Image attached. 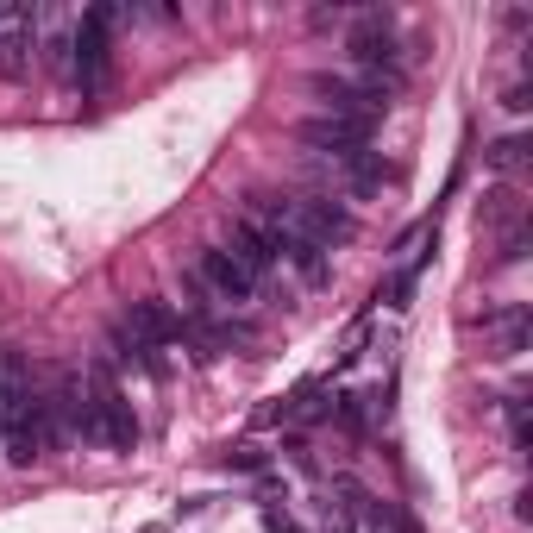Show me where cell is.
I'll list each match as a JSON object with an SVG mask.
<instances>
[{
  "mask_svg": "<svg viewBox=\"0 0 533 533\" xmlns=\"http://www.w3.org/2000/svg\"><path fill=\"white\" fill-rule=\"evenodd\" d=\"M270 458L258 452V446H239V452H226V471H264Z\"/></svg>",
  "mask_w": 533,
  "mask_h": 533,
  "instance_id": "7c38bea8",
  "label": "cell"
},
{
  "mask_svg": "<svg viewBox=\"0 0 533 533\" xmlns=\"http://www.w3.org/2000/svg\"><path fill=\"white\" fill-rule=\"evenodd\" d=\"M483 157H490V170H502V176H515V170L527 164V138H496V145L483 151Z\"/></svg>",
  "mask_w": 533,
  "mask_h": 533,
  "instance_id": "8fae6325",
  "label": "cell"
},
{
  "mask_svg": "<svg viewBox=\"0 0 533 533\" xmlns=\"http://www.w3.org/2000/svg\"><path fill=\"white\" fill-rule=\"evenodd\" d=\"M107 32H113V7H88V13L76 19L69 69H76L82 95H101V76H107Z\"/></svg>",
  "mask_w": 533,
  "mask_h": 533,
  "instance_id": "3957f363",
  "label": "cell"
},
{
  "mask_svg": "<svg viewBox=\"0 0 533 533\" xmlns=\"http://www.w3.org/2000/svg\"><path fill=\"white\" fill-rule=\"evenodd\" d=\"M301 145L320 151V157L352 164V157L370 145V120H339V113H320V120H301Z\"/></svg>",
  "mask_w": 533,
  "mask_h": 533,
  "instance_id": "5b68a950",
  "label": "cell"
},
{
  "mask_svg": "<svg viewBox=\"0 0 533 533\" xmlns=\"http://www.w3.org/2000/svg\"><path fill=\"white\" fill-rule=\"evenodd\" d=\"M82 389H88V439H95V446H113V452H132L138 446V414L126 402V389L113 383V370L88 364Z\"/></svg>",
  "mask_w": 533,
  "mask_h": 533,
  "instance_id": "7a4b0ae2",
  "label": "cell"
},
{
  "mask_svg": "<svg viewBox=\"0 0 533 533\" xmlns=\"http://www.w3.org/2000/svg\"><path fill=\"white\" fill-rule=\"evenodd\" d=\"M226 251H233V258H239L251 276H264V270L276 264V239L264 233L258 220H239V226H233V245H226Z\"/></svg>",
  "mask_w": 533,
  "mask_h": 533,
  "instance_id": "ba28073f",
  "label": "cell"
},
{
  "mask_svg": "<svg viewBox=\"0 0 533 533\" xmlns=\"http://www.w3.org/2000/svg\"><path fill=\"white\" fill-rule=\"evenodd\" d=\"M264 533H301V527L283 515V508H264Z\"/></svg>",
  "mask_w": 533,
  "mask_h": 533,
  "instance_id": "5bb4252c",
  "label": "cell"
},
{
  "mask_svg": "<svg viewBox=\"0 0 533 533\" xmlns=\"http://www.w3.org/2000/svg\"><path fill=\"white\" fill-rule=\"evenodd\" d=\"M477 220H483V226H515V220H521V195H515V189H496V195H483Z\"/></svg>",
  "mask_w": 533,
  "mask_h": 533,
  "instance_id": "30bf717a",
  "label": "cell"
},
{
  "mask_svg": "<svg viewBox=\"0 0 533 533\" xmlns=\"http://www.w3.org/2000/svg\"><path fill=\"white\" fill-rule=\"evenodd\" d=\"M0 452L13 465L44 458V396L19 352H0Z\"/></svg>",
  "mask_w": 533,
  "mask_h": 533,
  "instance_id": "6da1fadb",
  "label": "cell"
},
{
  "mask_svg": "<svg viewBox=\"0 0 533 533\" xmlns=\"http://www.w3.org/2000/svg\"><path fill=\"white\" fill-rule=\"evenodd\" d=\"M320 515H327V533H352V527H345V515H333V502L320 508Z\"/></svg>",
  "mask_w": 533,
  "mask_h": 533,
  "instance_id": "9a60e30c",
  "label": "cell"
},
{
  "mask_svg": "<svg viewBox=\"0 0 533 533\" xmlns=\"http://www.w3.org/2000/svg\"><path fill=\"white\" fill-rule=\"evenodd\" d=\"M508 433H515V446H527V402H508Z\"/></svg>",
  "mask_w": 533,
  "mask_h": 533,
  "instance_id": "4fadbf2b",
  "label": "cell"
},
{
  "mask_svg": "<svg viewBox=\"0 0 533 533\" xmlns=\"http://www.w3.org/2000/svg\"><path fill=\"white\" fill-rule=\"evenodd\" d=\"M201 283L214 289L220 301H233V308H239V301H251V295H258V276H251V270H245V264L233 258V251H226V245L201 251Z\"/></svg>",
  "mask_w": 533,
  "mask_h": 533,
  "instance_id": "52a82bcc",
  "label": "cell"
},
{
  "mask_svg": "<svg viewBox=\"0 0 533 533\" xmlns=\"http://www.w3.org/2000/svg\"><path fill=\"white\" fill-rule=\"evenodd\" d=\"M483 333H490V358H521L527 345V308H502L483 320Z\"/></svg>",
  "mask_w": 533,
  "mask_h": 533,
  "instance_id": "9c48e42d",
  "label": "cell"
},
{
  "mask_svg": "<svg viewBox=\"0 0 533 533\" xmlns=\"http://www.w3.org/2000/svg\"><path fill=\"white\" fill-rule=\"evenodd\" d=\"M32 51H38V7L0 0V69H7V76H26Z\"/></svg>",
  "mask_w": 533,
  "mask_h": 533,
  "instance_id": "277c9868",
  "label": "cell"
},
{
  "mask_svg": "<svg viewBox=\"0 0 533 533\" xmlns=\"http://www.w3.org/2000/svg\"><path fill=\"white\" fill-rule=\"evenodd\" d=\"M352 63L364 69V76H396V32H389V19L383 13H364L358 26H352Z\"/></svg>",
  "mask_w": 533,
  "mask_h": 533,
  "instance_id": "8992f818",
  "label": "cell"
}]
</instances>
